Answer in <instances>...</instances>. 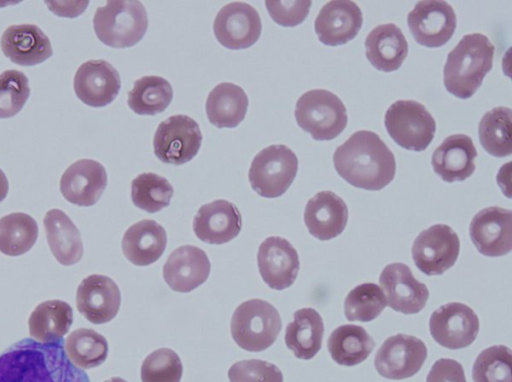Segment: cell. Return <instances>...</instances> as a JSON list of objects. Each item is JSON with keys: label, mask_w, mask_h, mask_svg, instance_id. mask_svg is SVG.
<instances>
[{"label": "cell", "mask_w": 512, "mask_h": 382, "mask_svg": "<svg viewBox=\"0 0 512 382\" xmlns=\"http://www.w3.org/2000/svg\"><path fill=\"white\" fill-rule=\"evenodd\" d=\"M0 382H90L68 359L63 340L22 339L0 354Z\"/></svg>", "instance_id": "1"}, {"label": "cell", "mask_w": 512, "mask_h": 382, "mask_svg": "<svg viewBox=\"0 0 512 382\" xmlns=\"http://www.w3.org/2000/svg\"><path fill=\"white\" fill-rule=\"evenodd\" d=\"M337 173L354 187L377 191L395 176L394 154L378 134L360 130L353 133L333 154Z\"/></svg>", "instance_id": "2"}, {"label": "cell", "mask_w": 512, "mask_h": 382, "mask_svg": "<svg viewBox=\"0 0 512 382\" xmlns=\"http://www.w3.org/2000/svg\"><path fill=\"white\" fill-rule=\"evenodd\" d=\"M494 46L480 33L467 34L450 51L443 70L446 90L460 99H468L481 86L492 69Z\"/></svg>", "instance_id": "3"}, {"label": "cell", "mask_w": 512, "mask_h": 382, "mask_svg": "<svg viewBox=\"0 0 512 382\" xmlns=\"http://www.w3.org/2000/svg\"><path fill=\"white\" fill-rule=\"evenodd\" d=\"M98 39L113 48H127L137 44L145 35L148 18L140 1H107L93 17Z\"/></svg>", "instance_id": "4"}, {"label": "cell", "mask_w": 512, "mask_h": 382, "mask_svg": "<svg viewBox=\"0 0 512 382\" xmlns=\"http://www.w3.org/2000/svg\"><path fill=\"white\" fill-rule=\"evenodd\" d=\"M230 327L232 338L240 348L260 352L275 342L282 322L272 304L261 299H250L235 309Z\"/></svg>", "instance_id": "5"}, {"label": "cell", "mask_w": 512, "mask_h": 382, "mask_svg": "<svg viewBox=\"0 0 512 382\" xmlns=\"http://www.w3.org/2000/svg\"><path fill=\"white\" fill-rule=\"evenodd\" d=\"M294 114L299 127L319 141L336 138L348 122L346 108L340 98L324 89L302 94L297 100Z\"/></svg>", "instance_id": "6"}, {"label": "cell", "mask_w": 512, "mask_h": 382, "mask_svg": "<svg viewBox=\"0 0 512 382\" xmlns=\"http://www.w3.org/2000/svg\"><path fill=\"white\" fill-rule=\"evenodd\" d=\"M385 127L402 148L424 151L432 142L436 122L424 105L415 100H398L385 113Z\"/></svg>", "instance_id": "7"}, {"label": "cell", "mask_w": 512, "mask_h": 382, "mask_svg": "<svg viewBox=\"0 0 512 382\" xmlns=\"http://www.w3.org/2000/svg\"><path fill=\"white\" fill-rule=\"evenodd\" d=\"M298 158L287 146L277 144L262 149L254 157L248 177L253 190L262 197L283 195L294 181Z\"/></svg>", "instance_id": "8"}, {"label": "cell", "mask_w": 512, "mask_h": 382, "mask_svg": "<svg viewBox=\"0 0 512 382\" xmlns=\"http://www.w3.org/2000/svg\"><path fill=\"white\" fill-rule=\"evenodd\" d=\"M202 134L198 123L183 114L173 115L162 121L153 139L156 157L166 163L181 165L198 153Z\"/></svg>", "instance_id": "9"}, {"label": "cell", "mask_w": 512, "mask_h": 382, "mask_svg": "<svg viewBox=\"0 0 512 382\" xmlns=\"http://www.w3.org/2000/svg\"><path fill=\"white\" fill-rule=\"evenodd\" d=\"M459 252V237L445 224H435L423 230L412 245L416 267L428 276L441 275L451 268Z\"/></svg>", "instance_id": "10"}, {"label": "cell", "mask_w": 512, "mask_h": 382, "mask_svg": "<svg viewBox=\"0 0 512 382\" xmlns=\"http://www.w3.org/2000/svg\"><path fill=\"white\" fill-rule=\"evenodd\" d=\"M427 358V347L422 340L411 335L396 334L388 337L378 349L374 366L384 378L402 380L414 376Z\"/></svg>", "instance_id": "11"}, {"label": "cell", "mask_w": 512, "mask_h": 382, "mask_svg": "<svg viewBox=\"0 0 512 382\" xmlns=\"http://www.w3.org/2000/svg\"><path fill=\"white\" fill-rule=\"evenodd\" d=\"M433 339L441 346L456 350L471 345L479 331V319L469 306L451 302L436 309L429 320Z\"/></svg>", "instance_id": "12"}, {"label": "cell", "mask_w": 512, "mask_h": 382, "mask_svg": "<svg viewBox=\"0 0 512 382\" xmlns=\"http://www.w3.org/2000/svg\"><path fill=\"white\" fill-rule=\"evenodd\" d=\"M456 14L446 1L418 2L408 13L407 23L417 43L428 48L446 44L456 29Z\"/></svg>", "instance_id": "13"}, {"label": "cell", "mask_w": 512, "mask_h": 382, "mask_svg": "<svg viewBox=\"0 0 512 382\" xmlns=\"http://www.w3.org/2000/svg\"><path fill=\"white\" fill-rule=\"evenodd\" d=\"M261 30L259 13L244 2H232L222 7L213 24L217 41L231 50L252 46L259 39Z\"/></svg>", "instance_id": "14"}, {"label": "cell", "mask_w": 512, "mask_h": 382, "mask_svg": "<svg viewBox=\"0 0 512 382\" xmlns=\"http://www.w3.org/2000/svg\"><path fill=\"white\" fill-rule=\"evenodd\" d=\"M470 238L484 256L499 257L512 249V212L498 206L479 211L469 227Z\"/></svg>", "instance_id": "15"}, {"label": "cell", "mask_w": 512, "mask_h": 382, "mask_svg": "<svg viewBox=\"0 0 512 382\" xmlns=\"http://www.w3.org/2000/svg\"><path fill=\"white\" fill-rule=\"evenodd\" d=\"M387 306L404 314L420 312L429 298V290L419 282L411 269L403 263H391L384 267L379 277Z\"/></svg>", "instance_id": "16"}, {"label": "cell", "mask_w": 512, "mask_h": 382, "mask_svg": "<svg viewBox=\"0 0 512 382\" xmlns=\"http://www.w3.org/2000/svg\"><path fill=\"white\" fill-rule=\"evenodd\" d=\"M76 96L91 107H104L118 95L121 79L118 71L105 60L84 62L74 76Z\"/></svg>", "instance_id": "17"}, {"label": "cell", "mask_w": 512, "mask_h": 382, "mask_svg": "<svg viewBox=\"0 0 512 382\" xmlns=\"http://www.w3.org/2000/svg\"><path fill=\"white\" fill-rule=\"evenodd\" d=\"M257 262L262 279L275 290L290 287L300 267L296 249L279 236L268 237L260 244Z\"/></svg>", "instance_id": "18"}, {"label": "cell", "mask_w": 512, "mask_h": 382, "mask_svg": "<svg viewBox=\"0 0 512 382\" xmlns=\"http://www.w3.org/2000/svg\"><path fill=\"white\" fill-rule=\"evenodd\" d=\"M120 304L119 287L108 276L89 275L81 281L77 288V309L93 324L111 321L117 315Z\"/></svg>", "instance_id": "19"}, {"label": "cell", "mask_w": 512, "mask_h": 382, "mask_svg": "<svg viewBox=\"0 0 512 382\" xmlns=\"http://www.w3.org/2000/svg\"><path fill=\"white\" fill-rule=\"evenodd\" d=\"M107 186L104 166L92 159H81L71 164L60 179V191L70 203L89 207L94 205Z\"/></svg>", "instance_id": "20"}, {"label": "cell", "mask_w": 512, "mask_h": 382, "mask_svg": "<svg viewBox=\"0 0 512 382\" xmlns=\"http://www.w3.org/2000/svg\"><path fill=\"white\" fill-rule=\"evenodd\" d=\"M362 22V12L355 2L333 0L327 2L319 11L314 29L320 42L337 46L355 38Z\"/></svg>", "instance_id": "21"}, {"label": "cell", "mask_w": 512, "mask_h": 382, "mask_svg": "<svg viewBox=\"0 0 512 382\" xmlns=\"http://www.w3.org/2000/svg\"><path fill=\"white\" fill-rule=\"evenodd\" d=\"M242 217L238 208L226 200H215L202 205L193 221L196 236L208 244H224L241 231Z\"/></svg>", "instance_id": "22"}, {"label": "cell", "mask_w": 512, "mask_h": 382, "mask_svg": "<svg viewBox=\"0 0 512 382\" xmlns=\"http://www.w3.org/2000/svg\"><path fill=\"white\" fill-rule=\"evenodd\" d=\"M210 268L209 258L202 249L184 245L169 255L163 267V278L172 290L187 293L207 280Z\"/></svg>", "instance_id": "23"}, {"label": "cell", "mask_w": 512, "mask_h": 382, "mask_svg": "<svg viewBox=\"0 0 512 382\" xmlns=\"http://www.w3.org/2000/svg\"><path fill=\"white\" fill-rule=\"evenodd\" d=\"M1 49L7 58L21 66L40 64L53 53L49 37L33 24L6 28L1 36Z\"/></svg>", "instance_id": "24"}, {"label": "cell", "mask_w": 512, "mask_h": 382, "mask_svg": "<svg viewBox=\"0 0 512 382\" xmlns=\"http://www.w3.org/2000/svg\"><path fill=\"white\" fill-rule=\"evenodd\" d=\"M477 150L465 134L450 135L434 150L431 164L445 182L464 181L475 171Z\"/></svg>", "instance_id": "25"}, {"label": "cell", "mask_w": 512, "mask_h": 382, "mask_svg": "<svg viewBox=\"0 0 512 382\" xmlns=\"http://www.w3.org/2000/svg\"><path fill=\"white\" fill-rule=\"evenodd\" d=\"M347 221V205L332 191H321L306 204L305 225L309 233L319 240H330L340 235Z\"/></svg>", "instance_id": "26"}, {"label": "cell", "mask_w": 512, "mask_h": 382, "mask_svg": "<svg viewBox=\"0 0 512 382\" xmlns=\"http://www.w3.org/2000/svg\"><path fill=\"white\" fill-rule=\"evenodd\" d=\"M365 54L377 70L392 72L399 69L406 59L408 43L397 25L381 24L373 28L366 37Z\"/></svg>", "instance_id": "27"}, {"label": "cell", "mask_w": 512, "mask_h": 382, "mask_svg": "<svg viewBox=\"0 0 512 382\" xmlns=\"http://www.w3.org/2000/svg\"><path fill=\"white\" fill-rule=\"evenodd\" d=\"M167 234L156 221L141 220L130 226L122 239V251L134 265L147 266L157 261L165 251Z\"/></svg>", "instance_id": "28"}, {"label": "cell", "mask_w": 512, "mask_h": 382, "mask_svg": "<svg viewBox=\"0 0 512 382\" xmlns=\"http://www.w3.org/2000/svg\"><path fill=\"white\" fill-rule=\"evenodd\" d=\"M47 242L56 260L65 266L80 261L83 243L72 220L60 209L49 210L43 219Z\"/></svg>", "instance_id": "29"}, {"label": "cell", "mask_w": 512, "mask_h": 382, "mask_svg": "<svg viewBox=\"0 0 512 382\" xmlns=\"http://www.w3.org/2000/svg\"><path fill=\"white\" fill-rule=\"evenodd\" d=\"M248 104V97L240 86L230 82L220 83L207 97V118L218 128H234L244 120Z\"/></svg>", "instance_id": "30"}, {"label": "cell", "mask_w": 512, "mask_h": 382, "mask_svg": "<svg viewBox=\"0 0 512 382\" xmlns=\"http://www.w3.org/2000/svg\"><path fill=\"white\" fill-rule=\"evenodd\" d=\"M323 335L320 314L313 308H302L294 313L293 321L286 327L285 343L297 358L309 360L319 352Z\"/></svg>", "instance_id": "31"}, {"label": "cell", "mask_w": 512, "mask_h": 382, "mask_svg": "<svg viewBox=\"0 0 512 382\" xmlns=\"http://www.w3.org/2000/svg\"><path fill=\"white\" fill-rule=\"evenodd\" d=\"M73 322L71 306L61 300L40 303L31 313L28 325L30 336L41 343H56L69 331Z\"/></svg>", "instance_id": "32"}, {"label": "cell", "mask_w": 512, "mask_h": 382, "mask_svg": "<svg viewBox=\"0 0 512 382\" xmlns=\"http://www.w3.org/2000/svg\"><path fill=\"white\" fill-rule=\"evenodd\" d=\"M374 345V341L367 331L354 324L337 327L327 341L331 358L343 366H354L366 360Z\"/></svg>", "instance_id": "33"}, {"label": "cell", "mask_w": 512, "mask_h": 382, "mask_svg": "<svg viewBox=\"0 0 512 382\" xmlns=\"http://www.w3.org/2000/svg\"><path fill=\"white\" fill-rule=\"evenodd\" d=\"M173 90L170 83L160 76H143L134 82L128 92V106L139 115H156L171 103Z\"/></svg>", "instance_id": "34"}, {"label": "cell", "mask_w": 512, "mask_h": 382, "mask_svg": "<svg viewBox=\"0 0 512 382\" xmlns=\"http://www.w3.org/2000/svg\"><path fill=\"white\" fill-rule=\"evenodd\" d=\"M512 111L508 107H495L486 112L478 127L479 140L484 150L495 157L509 156L511 143Z\"/></svg>", "instance_id": "35"}, {"label": "cell", "mask_w": 512, "mask_h": 382, "mask_svg": "<svg viewBox=\"0 0 512 382\" xmlns=\"http://www.w3.org/2000/svg\"><path fill=\"white\" fill-rule=\"evenodd\" d=\"M64 350L73 365L80 369H91L106 360L108 343L95 330L79 328L67 336Z\"/></svg>", "instance_id": "36"}, {"label": "cell", "mask_w": 512, "mask_h": 382, "mask_svg": "<svg viewBox=\"0 0 512 382\" xmlns=\"http://www.w3.org/2000/svg\"><path fill=\"white\" fill-rule=\"evenodd\" d=\"M38 237L35 219L26 213H11L0 219V252L19 256L29 251Z\"/></svg>", "instance_id": "37"}, {"label": "cell", "mask_w": 512, "mask_h": 382, "mask_svg": "<svg viewBox=\"0 0 512 382\" xmlns=\"http://www.w3.org/2000/svg\"><path fill=\"white\" fill-rule=\"evenodd\" d=\"M173 192V187L166 178L152 172L138 175L131 183L134 205L148 213H156L167 207Z\"/></svg>", "instance_id": "38"}, {"label": "cell", "mask_w": 512, "mask_h": 382, "mask_svg": "<svg viewBox=\"0 0 512 382\" xmlns=\"http://www.w3.org/2000/svg\"><path fill=\"white\" fill-rule=\"evenodd\" d=\"M386 306L381 288L375 283H363L348 293L344 311L349 321L369 322L377 318Z\"/></svg>", "instance_id": "39"}, {"label": "cell", "mask_w": 512, "mask_h": 382, "mask_svg": "<svg viewBox=\"0 0 512 382\" xmlns=\"http://www.w3.org/2000/svg\"><path fill=\"white\" fill-rule=\"evenodd\" d=\"M511 349L495 345L484 349L472 367L474 382H512Z\"/></svg>", "instance_id": "40"}, {"label": "cell", "mask_w": 512, "mask_h": 382, "mask_svg": "<svg viewBox=\"0 0 512 382\" xmlns=\"http://www.w3.org/2000/svg\"><path fill=\"white\" fill-rule=\"evenodd\" d=\"M30 96L29 80L18 70H6L0 74V118L15 116Z\"/></svg>", "instance_id": "41"}, {"label": "cell", "mask_w": 512, "mask_h": 382, "mask_svg": "<svg viewBox=\"0 0 512 382\" xmlns=\"http://www.w3.org/2000/svg\"><path fill=\"white\" fill-rule=\"evenodd\" d=\"M183 373L178 354L169 348L150 353L141 366L142 382H180Z\"/></svg>", "instance_id": "42"}, {"label": "cell", "mask_w": 512, "mask_h": 382, "mask_svg": "<svg viewBox=\"0 0 512 382\" xmlns=\"http://www.w3.org/2000/svg\"><path fill=\"white\" fill-rule=\"evenodd\" d=\"M228 378L230 382H283L282 372L275 364L258 359L234 363Z\"/></svg>", "instance_id": "43"}, {"label": "cell", "mask_w": 512, "mask_h": 382, "mask_svg": "<svg viewBox=\"0 0 512 382\" xmlns=\"http://www.w3.org/2000/svg\"><path fill=\"white\" fill-rule=\"evenodd\" d=\"M265 5L271 18L277 24L293 27L306 19L311 1H266Z\"/></svg>", "instance_id": "44"}, {"label": "cell", "mask_w": 512, "mask_h": 382, "mask_svg": "<svg viewBox=\"0 0 512 382\" xmlns=\"http://www.w3.org/2000/svg\"><path fill=\"white\" fill-rule=\"evenodd\" d=\"M426 382H467L462 365L453 359L442 358L431 367Z\"/></svg>", "instance_id": "45"}, {"label": "cell", "mask_w": 512, "mask_h": 382, "mask_svg": "<svg viewBox=\"0 0 512 382\" xmlns=\"http://www.w3.org/2000/svg\"><path fill=\"white\" fill-rule=\"evenodd\" d=\"M8 190H9V184H8V179L6 177V175L4 174V172L0 169V202H2L7 194H8Z\"/></svg>", "instance_id": "46"}, {"label": "cell", "mask_w": 512, "mask_h": 382, "mask_svg": "<svg viewBox=\"0 0 512 382\" xmlns=\"http://www.w3.org/2000/svg\"><path fill=\"white\" fill-rule=\"evenodd\" d=\"M105 382H127V381L120 377H112L109 380H106Z\"/></svg>", "instance_id": "47"}]
</instances>
